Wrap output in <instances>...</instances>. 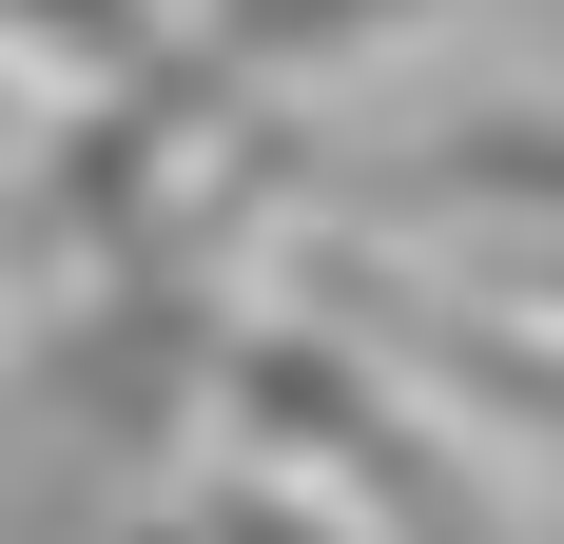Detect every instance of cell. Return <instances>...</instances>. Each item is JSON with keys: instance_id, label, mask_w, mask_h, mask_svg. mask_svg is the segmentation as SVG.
<instances>
[{"instance_id": "1", "label": "cell", "mask_w": 564, "mask_h": 544, "mask_svg": "<svg viewBox=\"0 0 564 544\" xmlns=\"http://www.w3.org/2000/svg\"><path fill=\"white\" fill-rule=\"evenodd\" d=\"M0 40H20V58H78V78H117L156 20H137V0H0Z\"/></svg>"}]
</instances>
